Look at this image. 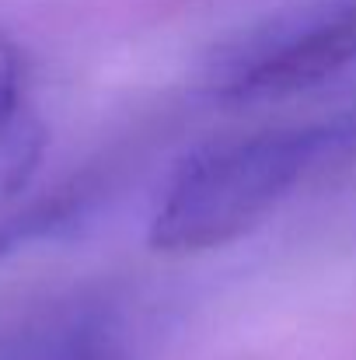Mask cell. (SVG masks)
<instances>
[{
  "label": "cell",
  "instance_id": "1",
  "mask_svg": "<svg viewBox=\"0 0 356 360\" xmlns=\"http://www.w3.org/2000/svg\"><path fill=\"white\" fill-rule=\"evenodd\" d=\"M350 140L346 122H290L192 150L168 179L147 241L164 255H196L255 231Z\"/></svg>",
  "mask_w": 356,
  "mask_h": 360
},
{
  "label": "cell",
  "instance_id": "2",
  "mask_svg": "<svg viewBox=\"0 0 356 360\" xmlns=\"http://www.w3.org/2000/svg\"><path fill=\"white\" fill-rule=\"evenodd\" d=\"M356 60V0H308L235 35L206 63V91L269 102L308 91Z\"/></svg>",
  "mask_w": 356,
  "mask_h": 360
},
{
  "label": "cell",
  "instance_id": "3",
  "mask_svg": "<svg viewBox=\"0 0 356 360\" xmlns=\"http://www.w3.org/2000/svg\"><path fill=\"white\" fill-rule=\"evenodd\" d=\"M0 360H126V340L112 311L56 304L0 326Z\"/></svg>",
  "mask_w": 356,
  "mask_h": 360
},
{
  "label": "cell",
  "instance_id": "4",
  "mask_svg": "<svg viewBox=\"0 0 356 360\" xmlns=\"http://www.w3.org/2000/svg\"><path fill=\"white\" fill-rule=\"evenodd\" d=\"M42 158V126L25 102V70L11 42L0 39V196L25 186Z\"/></svg>",
  "mask_w": 356,
  "mask_h": 360
},
{
  "label": "cell",
  "instance_id": "5",
  "mask_svg": "<svg viewBox=\"0 0 356 360\" xmlns=\"http://www.w3.org/2000/svg\"><path fill=\"white\" fill-rule=\"evenodd\" d=\"M81 207H84L81 193H56V196H46V200L4 217L0 221V259L11 255L14 248L28 245V241L49 238V235L63 231Z\"/></svg>",
  "mask_w": 356,
  "mask_h": 360
}]
</instances>
